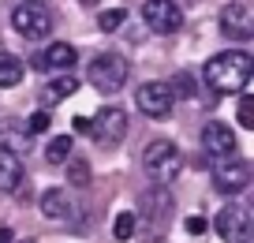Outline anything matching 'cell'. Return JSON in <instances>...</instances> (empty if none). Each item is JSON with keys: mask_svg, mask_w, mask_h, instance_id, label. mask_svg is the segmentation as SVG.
I'll return each instance as SVG.
<instances>
[{"mask_svg": "<svg viewBox=\"0 0 254 243\" xmlns=\"http://www.w3.org/2000/svg\"><path fill=\"white\" fill-rule=\"evenodd\" d=\"M202 75H206V86L213 94H243L251 75H254V60L243 49H224V53L206 60Z\"/></svg>", "mask_w": 254, "mask_h": 243, "instance_id": "obj_1", "label": "cell"}, {"mask_svg": "<svg viewBox=\"0 0 254 243\" xmlns=\"http://www.w3.org/2000/svg\"><path fill=\"white\" fill-rule=\"evenodd\" d=\"M142 168H146V176H150L157 187H168V183L180 176V168H183L180 146L168 142V139H153L150 146L142 150Z\"/></svg>", "mask_w": 254, "mask_h": 243, "instance_id": "obj_2", "label": "cell"}, {"mask_svg": "<svg viewBox=\"0 0 254 243\" xmlns=\"http://www.w3.org/2000/svg\"><path fill=\"white\" fill-rule=\"evenodd\" d=\"M172 195H168V187H150L142 195V213H138V228H146V236H150L153 243L161 240V236L168 232V225H172Z\"/></svg>", "mask_w": 254, "mask_h": 243, "instance_id": "obj_3", "label": "cell"}, {"mask_svg": "<svg viewBox=\"0 0 254 243\" xmlns=\"http://www.w3.org/2000/svg\"><path fill=\"white\" fill-rule=\"evenodd\" d=\"M213 228H217V236L228 240V243H251L254 240V217H251V210H247L243 202L221 206L217 217H213Z\"/></svg>", "mask_w": 254, "mask_h": 243, "instance_id": "obj_4", "label": "cell"}, {"mask_svg": "<svg viewBox=\"0 0 254 243\" xmlns=\"http://www.w3.org/2000/svg\"><path fill=\"white\" fill-rule=\"evenodd\" d=\"M127 75H131V68H127V60L120 53H97L94 64H90V82L101 94H116L127 82Z\"/></svg>", "mask_w": 254, "mask_h": 243, "instance_id": "obj_5", "label": "cell"}, {"mask_svg": "<svg viewBox=\"0 0 254 243\" xmlns=\"http://www.w3.org/2000/svg\"><path fill=\"white\" fill-rule=\"evenodd\" d=\"M11 26H15V34H23V38H49L56 19H53V11H49L45 4L26 0V4H19V8L11 11Z\"/></svg>", "mask_w": 254, "mask_h": 243, "instance_id": "obj_6", "label": "cell"}, {"mask_svg": "<svg viewBox=\"0 0 254 243\" xmlns=\"http://www.w3.org/2000/svg\"><path fill=\"white\" fill-rule=\"evenodd\" d=\"M213 187L221 195H243L251 187V161L247 157H221L213 165Z\"/></svg>", "mask_w": 254, "mask_h": 243, "instance_id": "obj_7", "label": "cell"}, {"mask_svg": "<svg viewBox=\"0 0 254 243\" xmlns=\"http://www.w3.org/2000/svg\"><path fill=\"white\" fill-rule=\"evenodd\" d=\"M127 135V112L109 105V109L97 112V120H90V139L97 142L101 150H116Z\"/></svg>", "mask_w": 254, "mask_h": 243, "instance_id": "obj_8", "label": "cell"}, {"mask_svg": "<svg viewBox=\"0 0 254 243\" xmlns=\"http://www.w3.org/2000/svg\"><path fill=\"white\" fill-rule=\"evenodd\" d=\"M142 19L153 34H176L183 26V8L176 0H146L142 4Z\"/></svg>", "mask_w": 254, "mask_h": 243, "instance_id": "obj_9", "label": "cell"}, {"mask_svg": "<svg viewBox=\"0 0 254 243\" xmlns=\"http://www.w3.org/2000/svg\"><path fill=\"white\" fill-rule=\"evenodd\" d=\"M135 101H138V109H142L146 116L165 120L168 112H172V105H176V94L168 90V82H161V79H150V82H142V86H138Z\"/></svg>", "mask_w": 254, "mask_h": 243, "instance_id": "obj_10", "label": "cell"}, {"mask_svg": "<svg viewBox=\"0 0 254 243\" xmlns=\"http://www.w3.org/2000/svg\"><path fill=\"white\" fill-rule=\"evenodd\" d=\"M202 146H206L209 157H232L236 154V131H232L228 124H221V120H209L206 127H202Z\"/></svg>", "mask_w": 254, "mask_h": 243, "instance_id": "obj_11", "label": "cell"}, {"mask_svg": "<svg viewBox=\"0 0 254 243\" xmlns=\"http://www.w3.org/2000/svg\"><path fill=\"white\" fill-rule=\"evenodd\" d=\"M221 26H224V34L228 38H236V41H247L254 34V15H251V8L247 4H228V8L221 11Z\"/></svg>", "mask_w": 254, "mask_h": 243, "instance_id": "obj_12", "label": "cell"}, {"mask_svg": "<svg viewBox=\"0 0 254 243\" xmlns=\"http://www.w3.org/2000/svg\"><path fill=\"white\" fill-rule=\"evenodd\" d=\"M41 213L53 221H64V217H71L75 213V198L67 187H49L45 195H41Z\"/></svg>", "mask_w": 254, "mask_h": 243, "instance_id": "obj_13", "label": "cell"}, {"mask_svg": "<svg viewBox=\"0 0 254 243\" xmlns=\"http://www.w3.org/2000/svg\"><path fill=\"white\" fill-rule=\"evenodd\" d=\"M34 64H38V71H49V68H75V45H67V41H53L45 53H34Z\"/></svg>", "mask_w": 254, "mask_h": 243, "instance_id": "obj_14", "label": "cell"}, {"mask_svg": "<svg viewBox=\"0 0 254 243\" xmlns=\"http://www.w3.org/2000/svg\"><path fill=\"white\" fill-rule=\"evenodd\" d=\"M26 180L23 172V161H19L15 154H4L0 150V195H11V191H19Z\"/></svg>", "mask_w": 254, "mask_h": 243, "instance_id": "obj_15", "label": "cell"}, {"mask_svg": "<svg viewBox=\"0 0 254 243\" xmlns=\"http://www.w3.org/2000/svg\"><path fill=\"white\" fill-rule=\"evenodd\" d=\"M23 75H26V64L19 60L15 53H0V86H4V90L19 86Z\"/></svg>", "mask_w": 254, "mask_h": 243, "instance_id": "obj_16", "label": "cell"}, {"mask_svg": "<svg viewBox=\"0 0 254 243\" xmlns=\"http://www.w3.org/2000/svg\"><path fill=\"white\" fill-rule=\"evenodd\" d=\"M71 94H79V79L75 75H60V79H53V82H49L45 86V101L49 105H56V101H64V97H71Z\"/></svg>", "mask_w": 254, "mask_h": 243, "instance_id": "obj_17", "label": "cell"}, {"mask_svg": "<svg viewBox=\"0 0 254 243\" xmlns=\"http://www.w3.org/2000/svg\"><path fill=\"white\" fill-rule=\"evenodd\" d=\"M71 146H75L71 135H56V139L45 146V161H49V165H64V161L71 157Z\"/></svg>", "mask_w": 254, "mask_h": 243, "instance_id": "obj_18", "label": "cell"}, {"mask_svg": "<svg viewBox=\"0 0 254 243\" xmlns=\"http://www.w3.org/2000/svg\"><path fill=\"white\" fill-rule=\"evenodd\" d=\"M135 232H138V221H135V213H131V210L116 213V225H112V236H116L120 243H127V240H135Z\"/></svg>", "mask_w": 254, "mask_h": 243, "instance_id": "obj_19", "label": "cell"}, {"mask_svg": "<svg viewBox=\"0 0 254 243\" xmlns=\"http://www.w3.org/2000/svg\"><path fill=\"white\" fill-rule=\"evenodd\" d=\"M67 183H71V187H90V165L82 157L67 161Z\"/></svg>", "mask_w": 254, "mask_h": 243, "instance_id": "obj_20", "label": "cell"}, {"mask_svg": "<svg viewBox=\"0 0 254 243\" xmlns=\"http://www.w3.org/2000/svg\"><path fill=\"white\" fill-rule=\"evenodd\" d=\"M124 19H127L124 8H109V11H101V15H97V26L109 34V30H120V26H124Z\"/></svg>", "mask_w": 254, "mask_h": 243, "instance_id": "obj_21", "label": "cell"}, {"mask_svg": "<svg viewBox=\"0 0 254 243\" xmlns=\"http://www.w3.org/2000/svg\"><path fill=\"white\" fill-rule=\"evenodd\" d=\"M26 150H30V135H4V154H15V157H23Z\"/></svg>", "mask_w": 254, "mask_h": 243, "instance_id": "obj_22", "label": "cell"}, {"mask_svg": "<svg viewBox=\"0 0 254 243\" xmlns=\"http://www.w3.org/2000/svg\"><path fill=\"white\" fill-rule=\"evenodd\" d=\"M168 90H172V94H180V97H194V79H190L187 71H180V75L168 82Z\"/></svg>", "mask_w": 254, "mask_h": 243, "instance_id": "obj_23", "label": "cell"}, {"mask_svg": "<svg viewBox=\"0 0 254 243\" xmlns=\"http://www.w3.org/2000/svg\"><path fill=\"white\" fill-rule=\"evenodd\" d=\"M45 127H53V116H49V112H34V116H30V127H26V131H30V135H41Z\"/></svg>", "mask_w": 254, "mask_h": 243, "instance_id": "obj_24", "label": "cell"}, {"mask_svg": "<svg viewBox=\"0 0 254 243\" xmlns=\"http://www.w3.org/2000/svg\"><path fill=\"white\" fill-rule=\"evenodd\" d=\"M239 127H254V105H251V97L239 101Z\"/></svg>", "mask_w": 254, "mask_h": 243, "instance_id": "obj_25", "label": "cell"}, {"mask_svg": "<svg viewBox=\"0 0 254 243\" xmlns=\"http://www.w3.org/2000/svg\"><path fill=\"white\" fill-rule=\"evenodd\" d=\"M183 228H187L190 236H202V232H206V217H187V225H183Z\"/></svg>", "mask_w": 254, "mask_h": 243, "instance_id": "obj_26", "label": "cell"}, {"mask_svg": "<svg viewBox=\"0 0 254 243\" xmlns=\"http://www.w3.org/2000/svg\"><path fill=\"white\" fill-rule=\"evenodd\" d=\"M71 127H75V135H90V120H86V116H75Z\"/></svg>", "mask_w": 254, "mask_h": 243, "instance_id": "obj_27", "label": "cell"}, {"mask_svg": "<svg viewBox=\"0 0 254 243\" xmlns=\"http://www.w3.org/2000/svg\"><path fill=\"white\" fill-rule=\"evenodd\" d=\"M0 243H15V232H11V228H0Z\"/></svg>", "mask_w": 254, "mask_h": 243, "instance_id": "obj_28", "label": "cell"}, {"mask_svg": "<svg viewBox=\"0 0 254 243\" xmlns=\"http://www.w3.org/2000/svg\"><path fill=\"white\" fill-rule=\"evenodd\" d=\"M82 4H86V8H94V4H97V0H82Z\"/></svg>", "mask_w": 254, "mask_h": 243, "instance_id": "obj_29", "label": "cell"}]
</instances>
